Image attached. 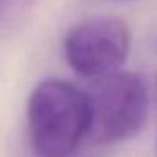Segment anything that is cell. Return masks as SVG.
<instances>
[{"instance_id":"cell-1","label":"cell","mask_w":157,"mask_h":157,"mask_svg":"<svg viewBox=\"0 0 157 157\" xmlns=\"http://www.w3.org/2000/svg\"><path fill=\"white\" fill-rule=\"evenodd\" d=\"M90 121V95L75 84L49 78L31 91L28 124L37 157H71L88 137Z\"/></svg>"},{"instance_id":"cell-2","label":"cell","mask_w":157,"mask_h":157,"mask_svg":"<svg viewBox=\"0 0 157 157\" xmlns=\"http://www.w3.org/2000/svg\"><path fill=\"white\" fill-rule=\"evenodd\" d=\"M88 93L91 121L88 137L97 144H112L135 137L148 117L146 82L132 71H113L95 78Z\"/></svg>"},{"instance_id":"cell-3","label":"cell","mask_w":157,"mask_h":157,"mask_svg":"<svg viewBox=\"0 0 157 157\" xmlns=\"http://www.w3.org/2000/svg\"><path fill=\"white\" fill-rule=\"evenodd\" d=\"M130 29L115 17H91L75 24L64 39V55L71 70L99 78L121 70L130 53Z\"/></svg>"},{"instance_id":"cell-4","label":"cell","mask_w":157,"mask_h":157,"mask_svg":"<svg viewBox=\"0 0 157 157\" xmlns=\"http://www.w3.org/2000/svg\"><path fill=\"white\" fill-rule=\"evenodd\" d=\"M119 2H130V0H119Z\"/></svg>"},{"instance_id":"cell-5","label":"cell","mask_w":157,"mask_h":157,"mask_svg":"<svg viewBox=\"0 0 157 157\" xmlns=\"http://www.w3.org/2000/svg\"><path fill=\"white\" fill-rule=\"evenodd\" d=\"M155 91H157V78H155Z\"/></svg>"},{"instance_id":"cell-6","label":"cell","mask_w":157,"mask_h":157,"mask_svg":"<svg viewBox=\"0 0 157 157\" xmlns=\"http://www.w3.org/2000/svg\"><path fill=\"white\" fill-rule=\"evenodd\" d=\"M155 148H157V144H155Z\"/></svg>"}]
</instances>
